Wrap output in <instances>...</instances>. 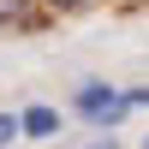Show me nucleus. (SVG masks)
Masks as SVG:
<instances>
[{
    "label": "nucleus",
    "instance_id": "obj_1",
    "mask_svg": "<svg viewBox=\"0 0 149 149\" xmlns=\"http://www.w3.org/2000/svg\"><path fill=\"white\" fill-rule=\"evenodd\" d=\"M125 107H131V102H125L119 90H107V84H84V90H78V113L95 119V125H119Z\"/></svg>",
    "mask_w": 149,
    "mask_h": 149
},
{
    "label": "nucleus",
    "instance_id": "obj_2",
    "mask_svg": "<svg viewBox=\"0 0 149 149\" xmlns=\"http://www.w3.org/2000/svg\"><path fill=\"white\" fill-rule=\"evenodd\" d=\"M18 125L30 131V137H54V131H60V113H54V107H24Z\"/></svg>",
    "mask_w": 149,
    "mask_h": 149
},
{
    "label": "nucleus",
    "instance_id": "obj_3",
    "mask_svg": "<svg viewBox=\"0 0 149 149\" xmlns=\"http://www.w3.org/2000/svg\"><path fill=\"white\" fill-rule=\"evenodd\" d=\"M12 18H24V0H0V24H12Z\"/></svg>",
    "mask_w": 149,
    "mask_h": 149
},
{
    "label": "nucleus",
    "instance_id": "obj_6",
    "mask_svg": "<svg viewBox=\"0 0 149 149\" xmlns=\"http://www.w3.org/2000/svg\"><path fill=\"white\" fill-rule=\"evenodd\" d=\"M143 149H149V137H143Z\"/></svg>",
    "mask_w": 149,
    "mask_h": 149
},
{
    "label": "nucleus",
    "instance_id": "obj_5",
    "mask_svg": "<svg viewBox=\"0 0 149 149\" xmlns=\"http://www.w3.org/2000/svg\"><path fill=\"white\" fill-rule=\"evenodd\" d=\"M48 6H84V0H48Z\"/></svg>",
    "mask_w": 149,
    "mask_h": 149
},
{
    "label": "nucleus",
    "instance_id": "obj_4",
    "mask_svg": "<svg viewBox=\"0 0 149 149\" xmlns=\"http://www.w3.org/2000/svg\"><path fill=\"white\" fill-rule=\"evenodd\" d=\"M12 131H18V113H0V143H6Z\"/></svg>",
    "mask_w": 149,
    "mask_h": 149
}]
</instances>
